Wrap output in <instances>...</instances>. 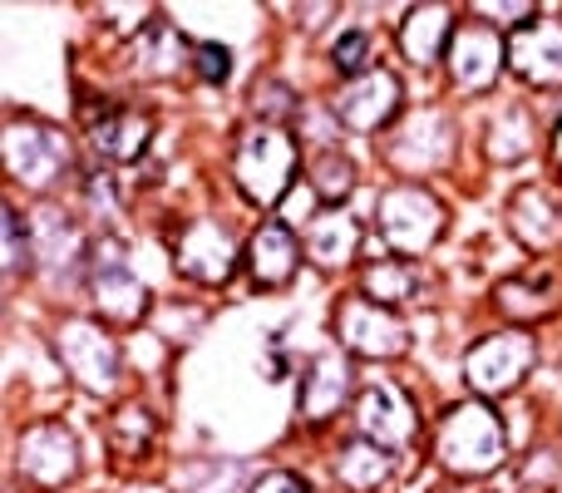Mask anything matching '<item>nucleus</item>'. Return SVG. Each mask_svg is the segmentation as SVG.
Masks as SVG:
<instances>
[{
	"label": "nucleus",
	"mask_w": 562,
	"mask_h": 493,
	"mask_svg": "<svg viewBox=\"0 0 562 493\" xmlns=\"http://www.w3.org/2000/svg\"><path fill=\"white\" fill-rule=\"evenodd\" d=\"M296 168H301L296 138L277 124L247 128L243 144H237V158H233L237 188H243L257 208H277L281 198L291 193V183H296Z\"/></svg>",
	"instance_id": "nucleus-1"
},
{
	"label": "nucleus",
	"mask_w": 562,
	"mask_h": 493,
	"mask_svg": "<svg viewBox=\"0 0 562 493\" xmlns=\"http://www.w3.org/2000/svg\"><path fill=\"white\" fill-rule=\"evenodd\" d=\"M498 459H504V425H498V415L484 400L454 405L439 419V464L445 469L474 479L498 469Z\"/></svg>",
	"instance_id": "nucleus-2"
},
{
	"label": "nucleus",
	"mask_w": 562,
	"mask_h": 493,
	"mask_svg": "<svg viewBox=\"0 0 562 493\" xmlns=\"http://www.w3.org/2000/svg\"><path fill=\"white\" fill-rule=\"evenodd\" d=\"M380 227H385L390 247L415 257V251H429L439 243V233H445V208H439V198L425 193L419 183L390 188L385 203H380Z\"/></svg>",
	"instance_id": "nucleus-3"
},
{
	"label": "nucleus",
	"mask_w": 562,
	"mask_h": 493,
	"mask_svg": "<svg viewBox=\"0 0 562 493\" xmlns=\"http://www.w3.org/2000/svg\"><path fill=\"white\" fill-rule=\"evenodd\" d=\"M533 360H538L533 336H528V330H504V336L479 340V346L469 350L464 370L479 395H504V390H514L518 380L533 370Z\"/></svg>",
	"instance_id": "nucleus-4"
},
{
	"label": "nucleus",
	"mask_w": 562,
	"mask_h": 493,
	"mask_svg": "<svg viewBox=\"0 0 562 493\" xmlns=\"http://www.w3.org/2000/svg\"><path fill=\"white\" fill-rule=\"evenodd\" d=\"M504 59L514 65L518 79H528L533 89H562V25L558 20H518L508 35Z\"/></svg>",
	"instance_id": "nucleus-5"
},
{
	"label": "nucleus",
	"mask_w": 562,
	"mask_h": 493,
	"mask_svg": "<svg viewBox=\"0 0 562 493\" xmlns=\"http://www.w3.org/2000/svg\"><path fill=\"white\" fill-rule=\"evenodd\" d=\"M360 429H366V445L395 455V449H405L409 439L419 435L415 400L395 385H370L366 395H360Z\"/></svg>",
	"instance_id": "nucleus-6"
},
{
	"label": "nucleus",
	"mask_w": 562,
	"mask_h": 493,
	"mask_svg": "<svg viewBox=\"0 0 562 493\" xmlns=\"http://www.w3.org/2000/svg\"><path fill=\"white\" fill-rule=\"evenodd\" d=\"M336 330L350 350H366V356H375V360H390L409 346V336L395 321V311L375 306V301H366V296H350L346 306L336 311Z\"/></svg>",
	"instance_id": "nucleus-7"
},
{
	"label": "nucleus",
	"mask_w": 562,
	"mask_h": 493,
	"mask_svg": "<svg viewBox=\"0 0 562 493\" xmlns=\"http://www.w3.org/2000/svg\"><path fill=\"white\" fill-rule=\"evenodd\" d=\"M178 267L193 281H227L237 267V243L217 217H203V223H188L183 237H178Z\"/></svg>",
	"instance_id": "nucleus-8"
},
{
	"label": "nucleus",
	"mask_w": 562,
	"mask_h": 493,
	"mask_svg": "<svg viewBox=\"0 0 562 493\" xmlns=\"http://www.w3.org/2000/svg\"><path fill=\"white\" fill-rule=\"evenodd\" d=\"M5 164L15 168L20 183H55V178L65 173L69 154H65V144H59V134H45V128H10Z\"/></svg>",
	"instance_id": "nucleus-9"
},
{
	"label": "nucleus",
	"mask_w": 562,
	"mask_h": 493,
	"mask_svg": "<svg viewBox=\"0 0 562 493\" xmlns=\"http://www.w3.org/2000/svg\"><path fill=\"white\" fill-rule=\"evenodd\" d=\"M301 267V243L291 237V227L281 217H267L257 227L252 247H247V271H252L257 287H286Z\"/></svg>",
	"instance_id": "nucleus-10"
},
{
	"label": "nucleus",
	"mask_w": 562,
	"mask_h": 493,
	"mask_svg": "<svg viewBox=\"0 0 562 493\" xmlns=\"http://www.w3.org/2000/svg\"><path fill=\"white\" fill-rule=\"evenodd\" d=\"M395 114H400V79L390 69H366V79L340 94V119L350 128H380Z\"/></svg>",
	"instance_id": "nucleus-11"
},
{
	"label": "nucleus",
	"mask_w": 562,
	"mask_h": 493,
	"mask_svg": "<svg viewBox=\"0 0 562 493\" xmlns=\"http://www.w3.org/2000/svg\"><path fill=\"white\" fill-rule=\"evenodd\" d=\"M454 10L445 5H415L409 10V20L400 25V49H405V59H415V65H439V59L449 55V45H454Z\"/></svg>",
	"instance_id": "nucleus-12"
},
{
	"label": "nucleus",
	"mask_w": 562,
	"mask_h": 493,
	"mask_svg": "<svg viewBox=\"0 0 562 493\" xmlns=\"http://www.w3.org/2000/svg\"><path fill=\"white\" fill-rule=\"evenodd\" d=\"M89 138H94V148L109 164H134V158H144L148 138H154V119H148L144 109H109V114L89 128Z\"/></svg>",
	"instance_id": "nucleus-13"
},
{
	"label": "nucleus",
	"mask_w": 562,
	"mask_h": 493,
	"mask_svg": "<svg viewBox=\"0 0 562 493\" xmlns=\"http://www.w3.org/2000/svg\"><path fill=\"white\" fill-rule=\"evenodd\" d=\"M89 277H94V296L99 306L109 311V316L119 321H138L144 316V287L134 281V271H128V261H119V251H104V257L89 261Z\"/></svg>",
	"instance_id": "nucleus-14"
},
{
	"label": "nucleus",
	"mask_w": 562,
	"mask_h": 493,
	"mask_svg": "<svg viewBox=\"0 0 562 493\" xmlns=\"http://www.w3.org/2000/svg\"><path fill=\"white\" fill-rule=\"evenodd\" d=\"M449 69H454L459 85L469 89H484L488 79H494L498 59H504V49H498V35L484 25H469V30H454V45H449Z\"/></svg>",
	"instance_id": "nucleus-15"
},
{
	"label": "nucleus",
	"mask_w": 562,
	"mask_h": 493,
	"mask_svg": "<svg viewBox=\"0 0 562 493\" xmlns=\"http://www.w3.org/2000/svg\"><path fill=\"white\" fill-rule=\"evenodd\" d=\"M350 395V366L340 356H321L301 390V415L306 419H330Z\"/></svg>",
	"instance_id": "nucleus-16"
},
{
	"label": "nucleus",
	"mask_w": 562,
	"mask_h": 493,
	"mask_svg": "<svg viewBox=\"0 0 562 493\" xmlns=\"http://www.w3.org/2000/svg\"><path fill=\"white\" fill-rule=\"evenodd\" d=\"M419 291V267L409 257H375L366 267V281H360V296L375 301V306H400Z\"/></svg>",
	"instance_id": "nucleus-17"
},
{
	"label": "nucleus",
	"mask_w": 562,
	"mask_h": 493,
	"mask_svg": "<svg viewBox=\"0 0 562 493\" xmlns=\"http://www.w3.org/2000/svg\"><path fill=\"white\" fill-rule=\"evenodd\" d=\"M311 183H316V193L326 198V203H340V198H350V188H356V164H350L346 154H336V148H326V154L311 164Z\"/></svg>",
	"instance_id": "nucleus-18"
},
{
	"label": "nucleus",
	"mask_w": 562,
	"mask_h": 493,
	"mask_svg": "<svg viewBox=\"0 0 562 493\" xmlns=\"http://www.w3.org/2000/svg\"><path fill=\"white\" fill-rule=\"evenodd\" d=\"M385 474H390V455L375 445H350L346 455H340V479H346L350 489H375Z\"/></svg>",
	"instance_id": "nucleus-19"
},
{
	"label": "nucleus",
	"mask_w": 562,
	"mask_h": 493,
	"mask_svg": "<svg viewBox=\"0 0 562 493\" xmlns=\"http://www.w3.org/2000/svg\"><path fill=\"white\" fill-rule=\"evenodd\" d=\"M360 227L346 223V217H326V223H316V233H311V251H316L321 267H340V261L350 257V247H356Z\"/></svg>",
	"instance_id": "nucleus-20"
},
{
	"label": "nucleus",
	"mask_w": 562,
	"mask_h": 493,
	"mask_svg": "<svg viewBox=\"0 0 562 493\" xmlns=\"http://www.w3.org/2000/svg\"><path fill=\"white\" fill-rule=\"evenodd\" d=\"M330 59H336L340 75H366V59H370V35L366 30H346V35L336 40V49H330Z\"/></svg>",
	"instance_id": "nucleus-21"
},
{
	"label": "nucleus",
	"mask_w": 562,
	"mask_h": 493,
	"mask_svg": "<svg viewBox=\"0 0 562 493\" xmlns=\"http://www.w3.org/2000/svg\"><path fill=\"white\" fill-rule=\"evenodd\" d=\"M30 267V243H25V217L5 208V277H20Z\"/></svg>",
	"instance_id": "nucleus-22"
},
{
	"label": "nucleus",
	"mask_w": 562,
	"mask_h": 493,
	"mask_svg": "<svg viewBox=\"0 0 562 493\" xmlns=\"http://www.w3.org/2000/svg\"><path fill=\"white\" fill-rule=\"evenodd\" d=\"M198 75L213 79V85H223L227 75H233V55H227V45H198Z\"/></svg>",
	"instance_id": "nucleus-23"
},
{
	"label": "nucleus",
	"mask_w": 562,
	"mask_h": 493,
	"mask_svg": "<svg viewBox=\"0 0 562 493\" xmlns=\"http://www.w3.org/2000/svg\"><path fill=\"white\" fill-rule=\"evenodd\" d=\"M252 493H306V484H301L296 474H281V469H277V474H262V479H257Z\"/></svg>",
	"instance_id": "nucleus-24"
},
{
	"label": "nucleus",
	"mask_w": 562,
	"mask_h": 493,
	"mask_svg": "<svg viewBox=\"0 0 562 493\" xmlns=\"http://www.w3.org/2000/svg\"><path fill=\"white\" fill-rule=\"evenodd\" d=\"M553 158H558V168H562V124H558V134H553Z\"/></svg>",
	"instance_id": "nucleus-25"
}]
</instances>
